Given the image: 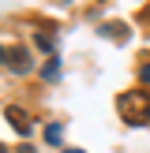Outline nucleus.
Here are the masks:
<instances>
[{
	"mask_svg": "<svg viewBox=\"0 0 150 153\" xmlns=\"http://www.w3.org/2000/svg\"><path fill=\"white\" fill-rule=\"evenodd\" d=\"M60 138H64V123H49V127H45V142H52V146H56Z\"/></svg>",
	"mask_w": 150,
	"mask_h": 153,
	"instance_id": "4",
	"label": "nucleus"
},
{
	"mask_svg": "<svg viewBox=\"0 0 150 153\" xmlns=\"http://www.w3.org/2000/svg\"><path fill=\"white\" fill-rule=\"evenodd\" d=\"M68 153H82V149H68Z\"/></svg>",
	"mask_w": 150,
	"mask_h": 153,
	"instance_id": "8",
	"label": "nucleus"
},
{
	"mask_svg": "<svg viewBox=\"0 0 150 153\" xmlns=\"http://www.w3.org/2000/svg\"><path fill=\"white\" fill-rule=\"evenodd\" d=\"M8 64H11L19 75H22V71H30V60H26V52H8Z\"/></svg>",
	"mask_w": 150,
	"mask_h": 153,
	"instance_id": "3",
	"label": "nucleus"
},
{
	"mask_svg": "<svg viewBox=\"0 0 150 153\" xmlns=\"http://www.w3.org/2000/svg\"><path fill=\"white\" fill-rule=\"evenodd\" d=\"M116 105H120V112H124L128 123H146L150 120V97L146 94H124Z\"/></svg>",
	"mask_w": 150,
	"mask_h": 153,
	"instance_id": "1",
	"label": "nucleus"
},
{
	"mask_svg": "<svg viewBox=\"0 0 150 153\" xmlns=\"http://www.w3.org/2000/svg\"><path fill=\"white\" fill-rule=\"evenodd\" d=\"M0 153H8V149H4V146H0Z\"/></svg>",
	"mask_w": 150,
	"mask_h": 153,
	"instance_id": "9",
	"label": "nucleus"
},
{
	"mask_svg": "<svg viewBox=\"0 0 150 153\" xmlns=\"http://www.w3.org/2000/svg\"><path fill=\"white\" fill-rule=\"evenodd\" d=\"M4 56H8V52H4V49H0V60H4Z\"/></svg>",
	"mask_w": 150,
	"mask_h": 153,
	"instance_id": "7",
	"label": "nucleus"
},
{
	"mask_svg": "<svg viewBox=\"0 0 150 153\" xmlns=\"http://www.w3.org/2000/svg\"><path fill=\"white\" fill-rule=\"evenodd\" d=\"M41 75H45V79H56V75H60V64H56V60H52V64H49V67H45V71H41Z\"/></svg>",
	"mask_w": 150,
	"mask_h": 153,
	"instance_id": "5",
	"label": "nucleus"
},
{
	"mask_svg": "<svg viewBox=\"0 0 150 153\" xmlns=\"http://www.w3.org/2000/svg\"><path fill=\"white\" fill-rule=\"evenodd\" d=\"M8 120H11V127H15L19 134L30 131V120H26V112H22V108H8Z\"/></svg>",
	"mask_w": 150,
	"mask_h": 153,
	"instance_id": "2",
	"label": "nucleus"
},
{
	"mask_svg": "<svg viewBox=\"0 0 150 153\" xmlns=\"http://www.w3.org/2000/svg\"><path fill=\"white\" fill-rule=\"evenodd\" d=\"M139 79H142V82L150 86V64H142V67H139Z\"/></svg>",
	"mask_w": 150,
	"mask_h": 153,
	"instance_id": "6",
	"label": "nucleus"
}]
</instances>
